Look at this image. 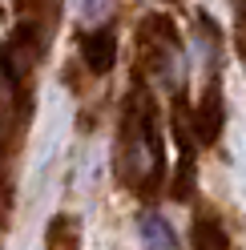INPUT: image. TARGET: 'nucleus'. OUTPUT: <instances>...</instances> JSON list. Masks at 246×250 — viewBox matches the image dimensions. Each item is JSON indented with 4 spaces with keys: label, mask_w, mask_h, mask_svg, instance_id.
<instances>
[{
    "label": "nucleus",
    "mask_w": 246,
    "mask_h": 250,
    "mask_svg": "<svg viewBox=\"0 0 246 250\" xmlns=\"http://www.w3.org/2000/svg\"><path fill=\"white\" fill-rule=\"evenodd\" d=\"M190 250H230L226 226L218 218H198L194 230H190Z\"/></svg>",
    "instance_id": "20e7f679"
},
{
    "label": "nucleus",
    "mask_w": 246,
    "mask_h": 250,
    "mask_svg": "<svg viewBox=\"0 0 246 250\" xmlns=\"http://www.w3.org/2000/svg\"><path fill=\"white\" fill-rule=\"evenodd\" d=\"M142 238H145V250H178V234L162 214L142 218Z\"/></svg>",
    "instance_id": "39448f33"
},
{
    "label": "nucleus",
    "mask_w": 246,
    "mask_h": 250,
    "mask_svg": "<svg viewBox=\"0 0 246 250\" xmlns=\"http://www.w3.org/2000/svg\"><path fill=\"white\" fill-rule=\"evenodd\" d=\"M162 169H165V153H162L153 109H145L142 97L133 93L125 113H121V129H117V178L137 186L142 174H153V182H158Z\"/></svg>",
    "instance_id": "f257e3e1"
},
{
    "label": "nucleus",
    "mask_w": 246,
    "mask_h": 250,
    "mask_svg": "<svg viewBox=\"0 0 246 250\" xmlns=\"http://www.w3.org/2000/svg\"><path fill=\"white\" fill-rule=\"evenodd\" d=\"M81 57H85V65L89 73H109L113 69V61H117V33H113V24H101L93 28L85 41H81Z\"/></svg>",
    "instance_id": "7ed1b4c3"
},
{
    "label": "nucleus",
    "mask_w": 246,
    "mask_h": 250,
    "mask_svg": "<svg viewBox=\"0 0 246 250\" xmlns=\"http://www.w3.org/2000/svg\"><path fill=\"white\" fill-rule=\"evenodd\" d=\"M194 133H198V142H206L214 146L222 137V125H226V101H222V69H214L210 73V81H206V93H202V101L194 105Z\"/></svg>",
    "instance_id": "f03ea898"
}]
</instances>
